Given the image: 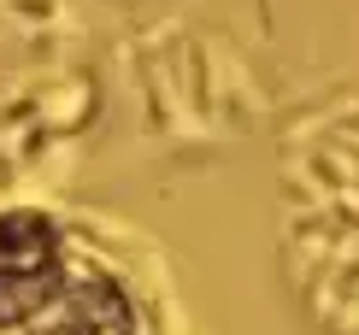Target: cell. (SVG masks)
Masks as SVG:
<instances>
[{
    "label": "cell",
    "mask_w": 359,
    "mask_h": 335,
    "mask_svg": "<svg viewBox=\"0 0 359 335\" xmlns=\"http://www.w3.org/2000/svg\"><path fill=\"white\" fill-rule=\"evenodd\" d=\"M0 335H136V312L112 277H77L41 212H0Z\"/></svg>",
    "instance_id": "cell-1"
}]
</instances>
